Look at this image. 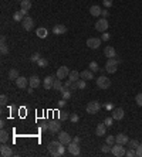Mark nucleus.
<instances>
[{
  "label": "nucleus",
  "instance_id": "27",
  "mask_svg": "<svg viewBox=\"0 0 142 157\" xmlns=\"http://www.w3.org/2000/svg\"><path fill=\"white\" fill-rule=\"evenodd\" d=\"M19 76H20V75H19V71H17L16 68H11L10 71H9V79H11V81H16Z\"/></svg>",
  "mask_w": 142,
  "mask_h": 157
},
{
  "label": "nucleus",
  "instance_id": "54",
  "mask_svg": "<svg viewBox=\"0 0 142 157\" xmlns=\"http://www.w3.org/2000/svg\"><path fill=\"white\" fill-rule=\"evenodd\" d=\"M4 126H6V120H4V119H1V120H0V127H1V129H4Z\"/></svg>",
  "mask_w": 142,
  "mask_h": 157
},
{
  "label": "nucleus",
  "instance_id": "7",
  "mask_svg": "<svg viewBox=\"0 0 142 157\" xmlns=\"http://www.w3.org/2000/svg\"><path fill=\"white\" fill-rule=\"evenodd\" d=\"M99 104L97 102V101H92V102H88L87 105V113H90V115H95V113H98L99 112Z\"/></svg>",
  "mask_w": 142,
  "mask_h": 157
},
{
  "label": "nucleus",
  "instance_id": "6",
  "mask_svg": "<svg viewBox=\"0 0 142 157\" xmlns=\"http://www.w3.org/2000/svg\"><path fill=\"white\" fill-rule=\"evenodd\" d=\"M48 132H51L53 135L60 133L61 132V123H60V120H51V122H48Z\"/></svg>",
  "mask_w": 142,
  "mask_h": 157
},
{
  "label": "nucleus",
  "instance_id": "34",
  "mask_svg": "<svg viewBox=\"0 0 142 157\" xmlns=\"http://www.w3.org/2000/svg\"><path fill=\"white\" fill-rule=\"evenodd\" d=\"M37 65H38L40 68H45V67L48 65V61H47L45 58H43V57H41V58H40V60L37 61Z\"/></svg>",
  "mask_w": 142,
  "mask_h": 157
},
{
  "label": "nucleus",
  "instance_id": "10",
  "mask_svg": "<svg viewBox=\"0 0 142 157\" xmlns=\"http://www.w3.org/2000/svg\"><path fill=\"white\" fill-rule=\"evenodd\" d=\"M22 26H23V28H24L26 31H30V30L34 27L33 19H31V17H29V16H26V17L23 19V21H22Z\"/></svg>",
  "mask_w": 142,
  "mask_h": 157
},
{
  "label": "nucleus",
  "instance_id": "33",
  "mask_svg": "<svg viewBox=\"0 0 142 157\" xmlns=\"http://www.w3.org/2000/svg\"><path fill=\"white\" fill-rule=\"evenodd\" d=\"M139 144H141V143H139L136 139H134V140H129V142H128V147H129V149H136Z\"/></svg>",
  "mask_w": 142,
  "mask_h": 157
},
{
  "label": "nucleus",
  "instance_id": "49",
  "mask_svg": "<svg viewBox=\"0 0 142 157\" xmlns=\"http://www.w3.org/2000/svg\"><path fill=\"white\" fill-rule=\"evenodd\" d=\"M78 89V82H71V86H70V91H77Z\"/></svg>",
  "mask_w": 142,
  "mask_h": 157
},
{
  "label": "nucleus",
  "instance_id": "22",
  "mask_svg": "<svg viewBox=\"0 0 142 157\" xmlns=\"http://www.w3.org/2000/svg\"><path fill=\"white\" fill-rule=\"evenodd\" d=\"M29 84L31 88H38L40 86V78L37 75H31V78H29Z\"/></svg>",
  "mask_w": 142,
  "mask_h": 157
},
{
  "label": "nucleus",
  "instance_id": "38",
  "mask_svg": "<svg viewBox=\"0 0 142 157\" xmlns=\"http://www.w3.org/2000/svg\"><path fill=\"white\" fill-rule=\"evenodd\" d=\"M104 123L107 127H111V126L114 125V117L111 116V117H105V120H104Z\"/></svg>",
  "mask_w": 142,
  "mask_h": 157
},
{
  "label": "nucleus",
  "instance_id": "11",
  "mask_svg": "<svg viewBox=\"0 0 142 157\" xmlns=\"http://www.w3.org/2000/svg\"><path fill=\"white\" fill-rule=\"evenodd\" d=\"M101 42L102 40L101 38H95V37H91V38H88L87 40V45L91 48V50H97L99 45H101Z\"/></svg>",
  "mask_w": 142,
  "mask_h": 157
},
{
  "label": "nucleus",
  "instance_id": "39",
  "mask_svg": "<svg viewBox=\"0 0 142 157\" xmlns=\"http://www.w3.org/2000/svg\"><path fill=\"white\" fill-rule=\"evenodd\" d=\"M105 143H108V144H111V146H114V144L117 143V142H115V136H107Z\"/></svg>",
  "mask_w": 142,
  "mask_h": 157
},
{
  "label": "nucleus",
  "instance_id": "57",
  "mask_svg": "<svg viewBox=\"0 0 142 157\" xmlns=\"http://www.w3.org/2000/svg\"><path fill=\"white\" fill-rule=\"evenodd\" d=\"M0 42H1V44H4V42H6V37H4V35H1V38H0Z\"/></svg>",
  "mask_w": 142,
  "mask_h": 157
},
{
  "label": "nucleus",
  "instance_id": "55",
  "mask_svg": "<svg viewBox=\"0 0 142 157\" xmlns=\"http://www.w3.org/2000/svg\"><path fill=\"white\" fill-rule=\"evenodd\" d=\"M73 142H76V143H80V142H81V139H80L78 136H76L74 139H73Z\"/></svg>",
  "mask_w": 142,
  "mask_h": 157
},
{
  "label": "nucleus",
  "instance_id": "37",
  "mask_svg": "<svg viewBox=\"0 0 142 157\" xmlns=\"http://www.w3.org/2000/svg\"><path fill=\"white\" fill-rule=\"evenodd\" d=\"M101 150H102L104 153H111L112 146H111V144H108V143H105V144H102V146H101Z\"/></svg>",
  "mask_w": 142,
  "mask_h": 157
},
{
  "label": "nucleus",
  "instance_id": "5",
  "mask_svg": "<svg viewBox=\"0 0 142 157\" xmlns=\"http://www.w3.org/2000/svg\"><path fill=\"white\" fill-rule=\"evenodd\" d=\"M108 26H109L108 20H107V19H104V17H101V19L95 23V30H97V31L104 33V31H107V30H108Z\"/></svg>",
  "mask_w": 142,
  "mask_h": 157
},
{
  "label": "nucleus",
  "instance_id": "15",
  "mask_svg": "<svg viewBox=\"0 0 142 157\" xmlns=\"http://www.w3.org/2000/svg\"><path fill=\"white\" fill-rule=\"evenodd\" d=\"M31 9V0H23L20 1V10L24 13V16H27L29 10Z\"/></svg>",
  "mask_w": 142,
  "mask_h": 157
},
{
  "label": "nucleus",
  "instance_id": "17",
  "mask_svg": "<svg viewBox=\"0 0 142 157\" xmlns=\"http://www.w3.org/2000/svg\"><path fill=\"white\" fill-rule=\"evenodd\" d=\"M67 33V27L63 26V24H55L53 27V34L55 35H61V34H66Z\"/></svg>",
  "mask_w": 142,
  "mask_h": 157
},
{
  "label": "nucleus",
  "instance_id": "44",
  "mask_svg": "<svg viewBox=\"0 0 142 157\" xmlns=\"http://www.w3.org/2000/svg\"><path fill=\"white\" fill-rule=\"evenodd\" d=\"M109 38H111L109 33H107V31H104V33H102V35H101V40H102V41H108Z\"/></svg>",
  "mask_w": 142,
  "mask_h": 157
},
{
  "label": "nucleus",
  "instance_id": "32",
  "mask_svg": "<svg viewBox=\"0 0 142 157\" xmlns=\"http://www.w3.org/2000/svg\"><path fill=\"white\" fill-rule=\"evenodd\" d=\"M88 68H90L92 72H97V71H99V65L95 63V61H91V63H90V65H88Z\"/></svg>",
  "mask_w": 142,
  "mask_h": 157
},
{
  "label": "nucleus",
  "instance_id": "9",
  "mask_svg": "<svg viewBox=\"0 0 142 157\" xmlns=\"http://www.w3.org/2000/svg\"><path fill=\"white\" fill-rule=\"evenodd\" d=\"M67 150L73 154V156H78L80 154V143H76V142H71L67 144Z\"/></svg>",
  "mask_w": 142,
  "mask_h": 157
},
{
  "label": "nucleus",
  "instance_id": "43",
  "mask_svg": "<svg viewBox=\"0 0 142 157\" xmlns=\"http://www.w3.org/2000/svg\"><path fill=\"white\" fill-rule=\"evenodd\" d=\"M125 156H128V157H135L136 156V149H129L128 151H127V154Z\"/></svg>",
  "mask_w": 142,
  "mask_h": 157
},
{
  "label": "nucleus",
  "instance_id": "50",
  "mask_svg": "<svg viewBox=\"0 0 142 157\" xmlns=\"http://www.w3.org/2000/svg\"><path fill=\"white\" fill-rule=\"evenodd\" d=\"M109 14V11L107 10V9H102V11H101V17H104V19H107Z\"/></svg>",
  "mask_w": 142,
  "mask_h": 157
},
{
  "label": "nucleus",
  "instance_id": "35",
  "mask_svg": "<svg viewBox=\"0 0 142 157\" xmlns=\"http://www.w3.org/2000/svg\"><path fill=\"white\" fill-rule=\"evenodd\" d=\"M0 52H1L3 55L9 54V47H7V44H6V42H4V44H0Z\"/></svg>",
  "mask_w": 142,
  "mask_h": 157
},
{
  "label": "nucleus",
  "instance_id": "53",
  "mask_svg": "<svg viewBox=\"0 0 142 157\" xmlns=\"http://www.w3.org/2000/svg\"><path fill=\"white\" fill-rule=\"evenodd\" d=\"M66 104H67L66 99H61V101H58V106H60V108H63V106H64Z\"/></svg>",
  "mask_w": 142,
  "mask_h": 157
},
{
  "label": "nucleus",
  "instance_id": "36",
  "mask_svg": "<svg viewBox=\"0 0 142 157\" xmlns=\"http://www.w3.org/2000/svg\"><path fill=\"white\" fill-rule=\"evenodd\" d=\"M40 58H41L40 52H34V54H31V57H30V61H31V63H37Z\"/></svg>",
  "mask_w": 142,
  "mask_h": 157
},
{
  "label": "nucleus",
  "instance_id": "19",
  "mask_svg": "<svg viewBox=\"0 0 142 157\" xmlns=\"http://www.w3.org/2000/svg\"><path fill=\"white\" fill-rule=\"evenodd\" d=\"M115 142L117 143H120V144H128V142H129V139H128V136L125 135V133H120V135H117L115 136Z\"/></svg>",
  "mask_w": 142,
  "mask_h": 157
},
{
  "label": "nucleus",
  "instance_id": "20",
  "mask_svg": "<svg viewBox=\"0 0 142 157\" xmlns=\"http://www.w3.org/2000/svg\"><path fill=\"white\" fill-rule=\"evenodd\" d=\"M29 84V79L26 78V76H19L17 79H16V85H17V88H20V89H24L26 86Z\"/></svg>",
  "mask_w": 142,
  "mask_h": 157
},
{
  "label": "nucleus",
  "instance_id": "30",
  "mask_svg": "<svg viewBox=\"0 0 142 157\" xmlns=\"http://www.w3.org/2000/svg\"><path fill=\"white\" fill-rule=\"evenodd\" d=\"M9 140V132H6L4 129H1V133H0V142L1 143H7Z\"/></svg>",
  "mask_w": 142,
  "mask_h": 157
},
{
  "label": "nucleus",
  "instance_id": "41",
  "mask_svg": "<svg viewBox=\"0 0 142 157\" xmlns=\"http://www.w3.org/2000/svg\"><path fill=\"white\" fill-rule=\"evenodd\" d=\"M77 82H78V89H85V86H87L85 79H78Z\"/></svg>",
  "mask_w": 142,
  "mask_h": 157
},
{
  "label": "nucleus",
  "instance_id": "47",
  "mask_svg": "<svg viewBox=\"0 0 142 157\" xmlns=\"http://www.w3.org/2000/svg\"><path fill=\"white\" fill-rule=\"evenodd\" d=\"M0 104L3 105V106H4V105L7 104V96H6L4 94H3L1 96H0Z\"/></svg>",
  "mask_w": 142,
  "mask_h": 157
},
{
  "label": "nucleus",
  "instance_id": "52",
  "mask_svg": "<svg viewBox=\"0 0 142 157\" xmlns=\"http://www.w3.org/2000/svg\"><path fill=\"white\" fill-rule=\"evenodd\" d=\"M136 156L142 157V144H139V146L136 147Z\"/></svg>",
  "mask_w": 142,
  "mask_h": 157
},
{
  "label": "nucleus",
  "instance_id": "3",
  "mask_svg": "<svg viewBox=\"0 0 142 157\" xmlns=\"http://www.w3.org/2000/svg\"><path fill=\"white\" fill-rule=\"evenodd\" d=\"M111 153H112V156H115V157H122V156H125V154H127L124 144H120V143H115V144L112 146Z\"/></svg>",
  "mask_w": 142,
  "mask_h": 157
},
{
  "label": "nucleus",
  "instance_id": "2",
  "mask_svg": "<svg viewBox=\"0 0 142 157\" xmlns=\"http://www.w3.org/2000/svg\"><path fill=\"white\" fill-rule=\"evenodd\" d=\"M121 63V60L117 58H108V61L105 64V71L108 74H115L118 69V64Z\"/></svg>",
  "mask_w": 142,
  "mask_h": 157
},
{
  "label": "nucleus",
  "instance_id": "13",
  "mask_svg": "<svg viewBox=\"0 0 142 157\" xmlns=\"http://www.w3.org/2000/svg\"><path fill=\"white\" fill-rule=\"evenodd\" d=\"M58 140H60L63 144H66V146L68 144V143H71V142H73L71 136H70L67 132H60V133H58Z\"/></svg>",
  "mask_w": 142,
  "mask_h": 157
},
{
  "label": "nucleus",
  "instance_id": "29",
  "mask_svg": "<svg viewBox=\"0 0 142 157\" xmlns=\"http://www.w3.org/2000/svg\"><path fill=\"white\" fill-rule=\"evenodd\" d=\"M63 86H64V84L61 82V79H54V84H53V89L54 91H60L61 92V89H63Z\"/></svg>",
  "mask_w": 142,
  "mask_h": 157
},
{
  "label": "nucleus",
  "instance_id": "4",
  "mask_svg": "<svg viewBox=\"0 0 142 157\" xmlns=\"http://www.w3.org/2000/svg\"><path fill=\"white\" fill-rule=\"evenodd\" d=\"M97 86H98L99 89H108L109 86H111V79H108L107 76H104V75H101L97 78Z\"/></svg>",
  "mask_w": 142,
  "mask_h": 157
},
{
  "label": "nucleus",
  "instance_id": "23",
  "mask_svg": "<svg viewBox=\"0 0 142 157\" xmlns=\"http://www.w3.org/2000/svg\"><path fill=\"white\" fill-rule=\"evenodd\" d=\"M105 132H107V126H105V123H99V125L97 126V129H95V135L99 136V137L104 136Z\"/></svg>",
  "mask_w": 142,
  "mask_h": 157
},
{
  "label": "nucleus",
  "instance_id": "16",
  "mask_svg": "<svg viewBox=\"0 0 142 157\" xmlns=\"http://www.w3.org/2000/svg\"><path fill=\"white\" fill-rule=\"evenodd\" d=\"M54 76H51V75H48V76H45L44 78V81H43V86H44V89H51L53 88V84H54Z\"/></svg>",
  "mask_w": 142,
  "mask_h": 157
},
{
  "label": "nucleus",
  "instance_id": "26",
  "mask_svg": "<svg viewBox=\"0 0 142 157\" xmlns=\"http://www.w3.org/2000/svg\"><path fill=\"white\" fill-rule=\"evenodd\" d=\"M80 76H81V72H78V71H70L68 79H70V81H73V82H76V81L80 79Z\"/></svg>",
  "mask_w": 142,
  "mask_h": 157
},
{
  "label": "nucleus",
  "instance_id": "48",
  "mask_svg": "<svg viewBox=\"0 0 142 157\" xmlns=\"http://www.w3.org/2000/svg\"><path fill=\"white\" fill-rule=\"evenodd\" d=\"M102 4L108 9V7H111L112 6V0H102Z\"/></svg>",
  "mask_w": 142,
  "mask_h": 157
},
{
  "label": "nucleus",
  "instance_id": "56",
  "mask_svg": "<svg viewBox=\"0 0 142 157\" xmlns=\"http://www.w3.org/2000/svg\"><path fill=\"white\" fill-rule=\"evenodd\" d=\"M33 89H34V88H31V86H29V88H27V92H29V94L31 95V94H33Z\"/></svg>",
  "mask_w": 142,
  "mask_h": 157
},
{
  "label": "nucleus",
  "instance_id": "14",
  "mask_svg": "<svg viewBox=\"0 0 142 157\" xmlns=\"http://www.w3.org/2000/svg\"><path fill=\"white\" fill-rule=\"evenodd\" d=\"M0 154H1V157H10L13 154L11 147L7 146L6 143H1V146H0Z\"/></svg>",
  "mask_w": 142,
  "mask_h": 157
},
{
  "label": "nucleus",
  "instance_id": "45",
  "mask_svg": "<svg viewBox=\"0 0 142 157\" xmlns=\"http://www.w3.org/2000/svg\"><path fill=\"white\" fill-rule=\"evenodd\" d=\"M135 102L139 105V106H142V94H138L135 96Z\"/></svg>",
  "mask_w": 142,
  "mask_h": 157
},
{
  "label": "nucleus",
  "instance_id": "51",
  "mask_svg": "<svg viewBox=\"0 0 142 157\" xmlns=\"http://www.w3.org/2000/svg\"><path fill=\"white\" fill-rule=\"evenodd\" d=\"M105 109H107V110H114V104H112V102L105 104Z\"/></svg>",
  "mask_w": 142,
  "mask_h": 157
},
{
  "label": "nucleus",
  "instance_id": "28",
  "mask_svg": "<svg viewBox=\"0 0 142 157\" xmlns=\"http://www.w3.org/2000/svg\"><path fill=\"white\" fill-rule=\"evenodd\" d=\"M36 34H37V37H40V38H45V37H47V28L38 27V28L36 30Z\"/></svg>",
  "mask_w": 142,
  "mask_h": 157
},
{
  "label": "nucleus",
  "instance_id": "42",
  "mask_svg": "<svg viewBox=\"0 0 142 157\" xmlns=\"http://www.w3.org/2000/svg\"><path fill=\"white\" fill-rule=\"evenodd\" d=\"M70 120H71L73 123H77V122L80 120V116L77 115V113H71V115H70Z\"/></svg>",
  "mask_w": 142,
  "mask_h": 157
},
{
  "label": "nucleus",
  "instance_id": "24",
  "mask_svg": "<svg viewBox=\"0 0 142 157\" xmlns=\"http://www.w3.org/2000/svg\"><path fill=\"white\" fill-rule=\"evenodd\" d=\"M81 78L83 79H85V81H90V79H94V72L91 71V69H84L83 72H81Z\"/></svg>",
  "mask_w": 142,
  "mask_h": 157
},
{
  "label": "nucleus",
  "instance_id": "18",
  "mask_svg": "<svg viewBox=\"0 0 142 157\" xmlns=\"http://www.w3.org/2000/svg\"><path fill=\"white\" fill-rule=\"evenodd\" d=\"M104 54H105L107 58H115V57H117V51H115V48L111 47V45H107V47L104 48Z\"/></svg>",
  "mask_w": 142,
  "mask_h": 157
},
{
  "label": "nucleus",
  "instance_id": "8",
  "mask_svg": "<svg viewBox=\"0 0 142 157\" xmlns=\"http://www.w3.org/2000/svg\"><path fill=\"white\" fill-rule=\"evenodd\" d=\"M68 75H70V69H68V67H66V65L60 67L57 69V74H55V76L58 79H66V78H68Z\"/></svg>",
  "mask_w": 142,
  "mask_h": 157
},
{
  "label": "nucleus",
  "instance_id": "1",
  "mask_svg": "<svg viewBox=\"0 0 142 157\" xmlns=\"http://www.w3.org/2000/svg\"><path fill=\"white\" fill-rule=\"evenodd\" d=\"M48 151L53 157H61L66 154V144H63L60 140H54V142H50L48 143Z\"/></svg>",
  "mask_w": 142,
  "mask_h": 157
},
{
  "label": "nucleus",
  "instance_id": "21",
  "mask_svg": "<svg viewBox=\"0 0 142 157\" xmlns=\"http://www.w3.org/2000/svg\"><path fill=\"white\" fill-rule=\"evenodd\" d=\"M101 11H102V9L99 6H97V4H94V6L90 7V14L94 16V17H99L101 16Z\"/></svg>",
  "mask_w": 142,
  "mask_h": 157
},
{
  "label": "nucleus",
  "instance_id": "58",
  "mask_svg": "<svg viewBox=\"0 0 142 157\" xmlns=\"http://www.w3.org/2000/svg\"><path fill=\"white\" fill-rule=\"evenodd\" d=\"M17 1H23V0H17Z\"/></svg>",
  "mask_w": 142,
  "mask_h": 157
},
{
  "label": "nucleus",
  "instance_id": "12",
  "mask_svg": "<svg viewBox=\"0 0 142 157\" xmlns=\"http://www.w3.org/2000/svg\"><path fill=\"white\" fill-rule=\"evenodd\" d=\"M124 109L122 108H114V110H111V116L114 117V120H121L124 117Z\"/></svg>",
  "mask_w": 142,
  "mask_h": 157
},
{
  "label": "nucleus",
  "instance_id": "46",
  "mask_svg": "<svg viewBox=\"0 0 142 157\" xmlns=\"http://www.w3.org/2000/svg\"><path fill=\"white\" fill-rule=\"evenodd\" d=\"M40 130H41V132H45V130H48V123H47V122H43V123L40 125Z\"/></svg>",
  "mask_w": 142,
  "mask_h": 157
},
{
  "label": "nucleus",
  "instance_id": "25",
  "mask_svg": "<svg viewBox=\"0 0 142 157\" xmlns=\"http://www.w3.org/2000/svg\"><path fill=\"white\" fill-rule=\"evenodd\" d=\"M24 17H26V16H24V13H23L22 10H20V11H14V14H13V20L16 21V23H22Z\"/></svg>",
  "mask_w": 142,
  "mask_h": 157
},
{
  "label": "nucleus",
  "instance_id": "40",
  "mask_svg": "<svg viewBox=\"0 0 142 157\" xmlns=\"http://www.w3.org/2000/svg\"><path fill=\"white\" fill-rule=\"evenodd\" d=\"M60 115H58V117H60V120H67L68 117H70V113L68 112H58Z\"/></svg>",
  "mask_w": 142,
  "mask_h": 157
},
{
  "label": "nucleus",
  "instance_id": "31",
  "mask_svg": "<svg viewBox=\"0 0 142 157\" xmlns=\"http://www.w3.org/2000/svg\"><path fill=\"white\" fill-rule=\"evenodd\" d=\"M61 94H63V99H66V101H68V99L71 98V91H70V89L63 88V89H61Z\"/></svg>",
  "mask_w": 142,
  "mask_h": 157
}]
</instances>
